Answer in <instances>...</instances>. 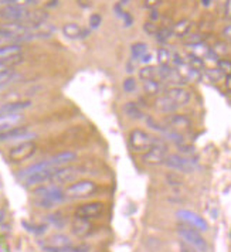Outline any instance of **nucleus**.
Wrapping results in <instances>:
<instances>
[{
  "label": "nucleus",
  "instance_id": "f257e3e1",
  "mask_svg": "<svg viewBox=\"0 0 231 252\" xmlns=\"http://www.w3.org/2000/svg\"><path fill=\"white\" fill-rule=\"evenodd\" d=\"M54 172H56V167H51L50 163L44 160L23 169L22 172L17 174V177L26 186H34V184H41L46 183V182H50V179L54 174Z\"/></svg>",
  "mask_w": 231,
  "mask_h": 252
},
{
  "label": "nucleus",
  "instance_id": "f03ea898",
  "mask_svg": "<svg viewBox=\"0 0 231 252\" xmlns=\"http://www.w3.org/2000/svg\"><path fill=\"white\" fill-rule=\"evenodd\" d=\"M34 194L37 197L35 204L41 208H53L66 200L64 190H61L60 186H56V184L38 187L34 190Z\"/></svg>",
  "mask_w": 231,
  "mask_h": 252
},
{
  "label": "nucleus",
  "instance_id": "7ed1b4c3",
  "mask_svg": "<svg viewBox=\"0 0 231 252\" xmlns=\"http://www.w3.org/2000/svg\"><path fill=\"white\" fill-rule=\"evenodd\" d=\"M179 238L182 242H185L187 245L193 247L196 251L198 252H208V244L207 241L204 240V237L200 234V231L190 225H180L176 229Z\"/></svg>",
  "mask_w": 231,
  "mask_h": 252
},
{
  "label": "nucleus",
  "instance_id": "20e7f679",
  "mask_svg": "<svg viewBox=\"0 0 231 252\" xmlns=\"http://www.w3.org/2000/svg\"><path fill=\"white\" fill-rule=\"evenodd\" d=\"M97 191V184L91 180H80L71 183L64 190V197L69 200H80V198H87L93 195Z\"/></svg>",
  "mask_w": 231,
  "mask_h": 252
},
{
  "label": "nucleus",
  "instance_id": "39448f33",
  "mask_svg": "<svg viewBox=\"0 0 231 252\" xmlns=\"http://www.w3.org/2000/svg\"><path fill=\"white\" fill-rule=\"evenodd\" d=\"M158 142V138H153L148 132L142 129H133L129 133V145L131 149L136 153H145Z\"/></svg>",
  "mask_w": 231,
  "mask_h": 252
},
{
  "label": "nucleus",
  "instance_id": "423d86ee",
  "mask_svg": "<svg viewBox=\"0 0 231 252\" xmlns=\"http://www.w3.org/2000/svg\"><path fill=\"white\" fill-rule=\"evenodd\" d=\"M163 164H166L169 169L182 173H192L197 169V161L193 160L192 158L185 156V155H177L172 153L166 156V160Z\"/></svg>",
  "mask_w": 231,
  "mask_h": 252
},
{
  "label": "nucleus",
  "instance_id": "0eeeda50",
  "mask_svg": "<svg viewBox=\"0 0 231 252\" xmlns=\"http://www.w3.org/2000/svg\"><path fill=\"white\" fill-rule=\"evenodd\" d=\"M167 155L169 153L166 149V145L163 143L162 139H158V142L148 152L142 153V160L149 166H159V164L165 163Z\"/></svg>",
  "mask_w": 231,
  "mask_h": 252
},
{
  "label": "nucleus",
  "instance_id": "6e6552de",
  "mask_svg": "<svg viewBox=\"0 0 231 252\" xmlns=\"http://www.w3.org/2000/svg\"><path fill=\"white\" fill-rule=\"evenodd\" d=\"M35 150H37V145L33 140L14 145L9 152V160L12 163H22V161L30 159L35 153Z\"/></svg>",
  "mask_w": 231,
  "mask_h": 252
},
{
  "label": "nucleus",
  "instance_id": "1a4fd4ad",
  "mask_svg": "<svg viewBox=\"0 0 231 252\" xmlns=\"http://www.w3.org/2000/svg\"><path fill=\"white\" fill-rule=\"evenodd\" d=\"M29 9L24 7H16V6H3V9L0 10V17L4 22H12V23H22L27 26L29 17H30Z\"/></svg>",
  "mask_w": 231,
  "mask_h": 252
},
{
  "label": "nucleus",
  "instance_id": "9d476101",
  "mask_svg": "<svg viewBox=\"0 0 231 252\" xmlns=\"http://www.w3.org/2000/svg\"><path fill=\"white\" fill-rule=\"evenodd\" d=\"M71 245L72 241L66 234H53L51 237L41 242V248L46 252H63Z\"/></svg>",
  "mask_w": 231,
  "mask_h": 252
},
{
  "label": "nucleus",
  "instance_id": "9b49d317",
  "mask_svg": "<svg viewBox=\"0 0 231 252\" xmlns=\"http://www.w3.org/2000/svg\"><path fill=\"white\" fill-rule=\"evenodd\" d=\"M34 138L35 133H33L32 130H29L24 126H19L16 129H12V130H7V132L0 133V142H16L17 145L19 143H23V142L33 140Z\"/></svg>",
  "mask_w": 231,
  "mask_h": 252
},
{
  "label": "nucleus",
  "instance_id": "f8f14e48",
  "mask_svg": "<svg viewBox=\"0 0 231 252\" xmlns=\"http://www.w3.org/2000/svg\"><path fill=\"white\" fill-rule=\"evenodd\" d=\"M176 216L179 220H182L183 222H186V225H190L193 228L198 229L200 232L201 231H207L208 224L207 221L201 216H198L195 211H190V210H179L176 213Z\"/></svg>",
  "mask_w": 231,
  "mask_h": 252
},
{
  "label": "nucleus",
  "instance_id": "ddd939ff",
  "mask_svg": "<svg viewBox=\"0 0 231 252\" xmlns=\"http://www.w3.org/2000/svg\"><path fill=\"white\" fill-rule=\"evenodd\" d=\"M102 214H104V204L98 203V201L82 204V206L77 207V210H75V216L77 217L87 218V220L99 218Z\"/></svg>",
  "mask_w": 231,
  "mask_h": 252
},
{
  "label": "nucleus",
  "instance_id": "4468645a",
  "mask_svg": "<svg viewBox=\"0 0 231 252\" xmlns=\"http://www.w3.org/2000/svg\"><path fill=\"white\" fill-rule=\"evenodd\" d=\"M77 176H78V170L75 167H72V166H63V167L56 169V172L51 176L50 182H51V184H56V186L71 183V182L75 180Z\"/></svg>",
  "mask_w": 231,
  "mask_h": 252
},
{
  "label": "nucleus",
  "instance_id": "2eb2a0df",
  "mask_svg": "<svg viewBox=\"0 0 231 252\" xmlns=\"http://www.w3.org/2000/svg\"><path fill=\"white\" fill-rule=\"evenodd\" d=\"M23 48L20 44H12L0 48V64H12L16 61H20Z\"/></svg>",
  "mask_w": 231,
  "mask_h": 252
},
{
  "label": "nucleus",
  "instance_id": "dca6fc26",
  "mask_svg": "<svg viewBox=\"0 0 231 252\" xmlns=\"http://www.w3.org/2000/svg\"><path fill=\"white\" fill-rule=\"evenodd\" d=\"M166 126L169 129H172L174 132H185V130H189L190 126H192V122L190 119L186 116V115H179V114H170L167 118H166Z\"/></svg>",
  "mask_w": 231,
  "mask_h": 252
},
{
  "label": "nucleus",
  "instance_id": "f3484780",
  "mask_svg": "<svg viewBox=\"0 0 231 252\" xmlns=\"http://www.w3.org/2000/svg\"><path fill=\"white\" fill-rule=\"evenodd\" d=\"M165 95H167L172 101H173L179 108L185 106L190 102V92L186 90L185 87H169L166 88V91L163 92Z\"/></svg>",
  "mask_w": 231,
  "mask_h": 252
},
{
  "label": "nucleus",
  "instance_id": "a211bd4d",
  "mask_svg": "<svg viewBox=\"0 0 231 252\" xmlns=\"http://www.w3.org/2000/svg\"><path fill=\"white\" fill-rule=\"evenodd\" d=\"M24 122V115L20 114H0V133L7 132L22 126Z\"/></svg>",
  "mask_w": 231,
  "mask_h": 252
},
{
  "label": "nucleus",
  "instance_id": "6ab92c4d",
  "mask_svg": "<svg viewBox=\"0 0 231 252\" xmlns=\"http://www.w3.org/2000/svg\"><path fill=\"white\" fill-rule=\"evenodd\" d=\"M93 224L90 220L87 218H81V217H74L72 220V232L78 237V238H85L88 237L91 232H93Z\"/></svg>",
  "mask_w": 231,
  "mask_h": 252
},
{
  "label": "nucleus",
  "instance_id": "aec40b11",
  "mask_svg": "<svg viewBox=\"0 0 231 252\" xmlns=\"http://www.w3.org/2000/svg\"><path fill=\"white\" fill-rule=\"evenodd\" d=\"M153 106L158 112H162V114H173L179 109V106L167 96V95H158L155 98V102H153Z\"/></svg>",
  "mask_w": 231,
  "mask_h": 252
},
{
  "label": "nucleus",
  "instance_id": "412c9836",
  "mask_svg": "<svg viewBox=\"0 0 231 252\" xmlns=\"http://www.w3.org/2000/svg\"><path fill=\"white\" fill-rule=\"evenodd\" d=\"M174 68L177 69V72L182 75V78L186 82H196V81L201 80V72L197 71L193 67H190L186 61H182L180 64H177Z\"/></svg>",
  "mask_w": 231,
  "mask_h": 252
},
{
  "label": "nucleus",
  "instance_id": "4be33fe9",
  "mask_svg": "<svg viewBox=\"0 0 231 252\" xmlns=\"http://www.w3.org/2000/svg\"><path fill=\"white\" fill-rule=\"evenodd\" d=\"M63 34L66 35L67 38H71V40H80V38L88 37L90 30L82 29L81 26L75 23H67L64 24V27H63Z\"/></svg>",
  "mask_w": 231,
  "mask_h": 252
},
{
  "label": "nucleus",
  "instance_id": "5701e85b",
  "mask_svg": "<svg viewBox=\"0 0 231 252\" xmlns=\"http://www.w3.org/2000/svg\"><path fill=\"white\" fill-rule=\"evenodd\" d=\"M77 159V155L74 152H61L57 153L54 156H51L50 159H47V161L50 163L51 167H63V166H68L69 163Z\"/></svg>",
  "mask_w": 231,
  "mask_h": 252
},
{
  "label": "nucleus",
  "instance_id": "b1692460",
  "mask_svg": "<svg viewBox=\"0 0 231 252\" xmlns=\"http://www.w3.org/2000/svg\"><path fill=\"white\" fill-rule=\"evenodd\" d=\"M32 105L30 101H14L0 106V114H20Z\"/></svg>",
  "mask_w": 231,
  "mask_h": 252
},
{
  "label": "nucleus",
  "instance_id": "393cba45",
  "mask_svg": "<svg viewBox=\"0 0 231 252\" xmlns=\"http://www.w3.org/2000/svg\"><path fill=\"white\" fill-rule=\"evenodd\" d=\"M142 87H143V91L146 92L148 95H162V92L166 91L163 82L158 80H148L142 81Z\"/></svg>",
  "mask_w": 231,
  "mask_h": 252
},
{
  "label": "nucleus",
  "instance_id": "a878e982",
  "mask_svg": "<svg viewBox=\"0 0 231 252\" xmlns=\"http://www.w3.org/2000/svg\"><path fill=\"white\" fill-rule=\"evenodd\" d=\"M186 47H187L189 54H193V56H196V57L201 58L203 61L207 58V56L210 54V51H211V47H208L204 41L196 43V44H187Z\"/></svg>",
  "mask_w": 231,
  "mask_h": 252
},
{
  "label": "nucleus",
  "instance_id": "bb28decb",
  "mask_svg": "<svg viewBox=\"0 0 231 252\" xmlns=\"http://www.w3.org/2000/svg\"><path fill=\"white\" fill-rule=\"evenodd\" d=\"M190 29H192V22L187 20V19H183V20H179L177 23H174L172 26V34L174 37L183 38V37L189 34Z\"/></svg>",
  "mask_w": 231,
  "mask_h": 252
},
{
  "label": "nucleus",
  "instance_id": "cd10ccee",
  "mask_svg": "<svg viewBox=\"0 0 231 252\" xmlns=\"http://www.w3.org/2000/svg\"><path fill=\"white\" fill-rule=\"evenodd\" d=\"M19 77H20V75L12 68H7L4 69V71H1V72H0V91L4 90L6 87H9L10 84H13Z\"/></svg>",
  "mask_w": 231,
  "mask_h": 252
},
{
  "label": "nucleus",
  "instance_id": "c85d7f7f",
  "mask_svg": "<svg viewBox=\"0 0 231 252\" xmlns=\"http://www.w3.org/2000/svg\"><path fill=\"white\" fill-rule=\"evenodd\" d=\"M139 78L142 81L158 80V67L152 65H145L143 68L139 69ZM159 81V80H158Z\"/></svg>",
  "mask_w": 231,
  "mask_h": 252
},
{
  "label": "nucleus",
  "instance_id": "c756f323",
  "mask_svg": "<svg viewBox=\"0 0 231 252\" xmlns=\"http://www.w3.org/2000/svg\"><path fill=\"white\" fill-rule=\"evenodd\" d=\"M124 111H125V114H127L129 118H132V119H142V118H143V112H142V109L139 108L138 103L128 102L127 105H125V108H124Z\"/></svg>",
  "mask_w": 231,
  "mask_h": 252
},
{
  "label": "nucleus",
  "instance_id": "7c9ffc66",
  "mask_svg": "<svg viewBox=\"0 0 231 252\" xmlns=\"http://www.w3.org/2000/svg\"><path fill=\"white\" fill-rule=\"evenodd\" d=\"M185 61L190 65V67H193L197 71H203V69H206V64H204V61L201 60V58L196 57V56H193V54H189L187 53V56H186Z\"/></svg>",
  "mask_w": 231,
  "mask_h": 252
},
{
  "label": "nucleus",
  "instance_id": "2f4dec72",
  "mask_svg": "<svg viewBox=\"0 0 231 252\" xmlns=\"http://www.w3.org/2000/svg\"><path fill=\"white\" fill-rule=\"evenodd\" d=\"M146 53H149V51H148V46L145 43H135V44L131 46L132 58L136 60V61H139V58L142 57L143 54H146Z\"/></svg>",
  "mask_w": 231,
  "mask_h": 252
},
{
  "label": "nucleus",
  "instance_id": "473e14b6",
  "mask_svg": "<svg viewBox=\"0 0 231 252\" xmlns=\"http://www.w3.org/2000/svg\"><path fill=\"white\" fill-rule=\"evenodd\" d=\"M158 61H159V65H170L172 63V53L167 50V48H159L158 50Z\"/></svg>",
  "mask_w": 231,
  "mask_h": 252
},
{
  "label": "nucleus",
  "instance_id": "72a5a7b5",
  "mask_svg": "<svg viewBox=\"0 0 231 252\" xmlns=\"http://www.w3.org/2000/svg\"><path fill=\"white\" fill-rule=\"evenodd\" d=\"M217 69H219L220 72H221L224 77L230 75L231 74V60H229V58H220L219 63H217Z\"/></svg>",
  "mask_w": 231,
  "mask_h": 252
},
{
  "label": "nucleus",
  "instance_id": "f704fd0d",
  "mask_svg": "<svg viewBox=\"0 0 231 252\" xmlns=\"http://www.w3.org/2000/svg\"><path fill=\"white\" fill-rule=\"evenodd\" d=\"M37 0H7L4 6H16V7H24L29 9L30 6H34Z\"/></svg>",
  "mask_w": 231,
  "mask_h": 252
},
{
  "label": "nucleus",
  "instance_id": "c9c22d12",
  "mask_svg": "<svg viewBox=\"0 0 231 252\" xmlns=\"http://www.w3.org/2000/svg\"><path fill=\"white\" fill-rule=\"evenodd\" d=\"M115 12H116V16H118V17H121V19L124 20V24H125L127 27L132 26V23H133V19H132V16H131L129 13L124 12V10H122V6L116 4Z\"/></svg>",
  "mask_w": 231,
  "mask_h": 252
},
{
  "label": "nucleus",
  "instance_id": "e433bc0d",
  "mask_svg": "<svg viewBox=\"0 0 231 252\" xmlns=\"http://www.w3.org/2000/svg\"><path fill=\"white\" fill-rule=\"evenodd\" d=\"M172 27H161L159 29V32L156 33V38H158V41H161V43H166L170 37H172Z\"/></svg>",
  "mask_w": 231,
  "mask_h": 252
},
{
  "label": "nucleus",
  "instance_id": "4c0bfd02",
  "mask_svg": "<svg viewBox=\"0 0 231 252\" xmlns=\"http://www.w3.org/2000/svg\"><path fill=\"white\" fill-rule=\"evenodd\" d=\"M22 41L17 40V38H13V37H9V35L0 34V48L6 46H12V44H20Z\"/></svg>",
  "mask_w": 231,
  "mask_h": 252
},
{
  "label": "nucleus",
  "instance_id": "58836bf2",
  "mask_svg": "<svg viewBox=\"0 0 231 252\" xmlns=\"http://www.w3.org/2000/svg\"><path fill=\"white\" fill-rule=\"evenodd\" d=\"M143 30H145V33H148L149 35H156V33L159 32V27H158V24L153 23V22H146L143 24Z\"/></svg>",
  "mask_w": 231,
  "mask_h": 252
},
{
  "label": "nucleus",
  "instance_id": "ea45409f",
  "mask_svg": "<svg viewBox=\"0 0 231 252\" xmlns=\"http://www.w3.org/2000/svg\"><path fill=\"white\" fill-rule=\"evenodd\" d=\"M187 38H186V46L187 44H196V43H201V41H204V35L198 34V33H196V34H187L186 35Z\"/></svg>",
  "mask_w": 231,
  "mask_h": 252
},
{
  "label": "nucleus",
  "instance_id": "a19ab883",
  "mask_svg": "<svg viewBox=\"0 0 231 252\" xmlns=\"http://www.w3.org/2000/svg\"><path fill=\"white\" fill-rule=\"evenodd\" d=\"M136 90V81L133 78H127L124 81V91L125 92H133Z\"/></svg>",
  "mask_w": 231,
  "mask_h": 252
},
{
  "label": "nucleus",
  "instance_id": "79ce46f5",
  "mask_svg": "<svg viewBox=\"0 0 231 252\" xmlns=\"http://www.w3.org/2000/svg\"><path fill=\"white\" fill-rule=\"evenodd\" d=\"M101 16L99 14H97V13H94L91 14V17H90V29H98L99 26H101Z\"/></svg>",
  "mask_w": 231,
  "mask_h": 252
},
{
  "label": "nucleus",
  "instance_id": "37998d69",
  "mask_svg": "<svg viewBox=\"0 0 231 252\" xmlns=\"http://www.w3.org/2000/svg\"><path fill=\"white\" fill-rule=\"evenodd\" d=\"M211 50H213L219 57L221 54H226V53H227V47H226V44H223V43H216L214 47H211Z\"/></svg>",
  "mask_w": 231,
  "mask_h": 252
},
{
  "label": "nucleus",
  "instance_id": "c03bdc74",
  "mask_svg": "<svg viewBox=\"0 0 231 252\" xmlns=\"http://www.w3.org/2000/svg\"><path fill=\"white\" fill-rule=\"evenodd\" d=\"M221 35H223V38L226 40V41H229L231 43V23L227 24L224 29H223V32H221Z\"/></svg>",
  "mask_w": 231,
  "mask_h": 252
},
{
  "label": "nucleus",
  "instance_id": "a18cd8bd",
  "mask_svg": "<svg viewBox=\"0 0 231 252\" xmlns=\"http://www.w3.org/2000/svg\"><path fill=\"white\" fill-rule=\"evenodd\" d=\"M161 3H162V0H145V7L153 10V9H156Z\"/></svg>",
  "mask_w": 231,
  "mask_h": 252
},
{
  "label": "nucleus",
  "instance_id": "49530a36",
  "mask_svg": "<svg viewBox=\"0 0 231 252\" xmlns=\"http://www.w3.org/2000/svg\"><path fill=\"white\" fill-rule=\"evenodd\" d=\"M180 252H198V251H196L193 247L187 245V244H185V242H180Z\"/></svg>",
  "mask_w": 231,
  "mask_h": 252
},
{
  "label": "nucleus",
  "instance_id": "de8ad7c7",
  "mask_svg": "<svg viewBox=\"0 0 231 252\" xmlns=\"http://www.w3.org/2000/svg\"><path fill=\"white\" fill-rule=\"evenodd\" d=\"M0 252H12L10 251V247L6 241L3 238H0Z\"/></svg>",
  "mask_w": 231,
  "mask_h": 252
},
{
  "label": "nucleus",
  "instance_id": "09e8293b",
  "mask_svg": "<svg viewBox=\"0 0 231 252\" xmlns=\"http://www.w3.org/2000/svg\"><path fill=\"white\" fill-rule=\"evenodd\" d=\"M224 13H226V17L231 20V0H227V1H226V9H224Z\"/></svg>",
  "mask_w": 231,
  "mask_h": 252
},
{
  "label": "nucleus",
  "instance_id": "8fccbe9b",
  "mask_svg": "<svg viewBox=\"0 0 231 252\" xmlns=\"http://www.w3.org/2000/svg\"><path fill=\"white\" fill-rule=\"evenodd\" d=\"M150 60H152V54L150 53H146V54H143L142 57L139 58V61L142 64H148V63H150Z\"/></svg>",
  "mask_w": 231,
  "mask_h": 252
},
{
  "label": "nucleus",
  "instance_id": "3c124183",
  "mask_svg": "<svg viewBox=\"0 0 231 252\" xmlns=\"http://www.w3.org/2000/svg\"><path fill=\"white\" fill-rule=\"evenodd\" d=\"M9 232V225H4V224H0V238H3L4 234Z\"/></svg>",
  "mask_w": 231,
  "mask_h": 252
},
{
  "label": "nucleus",
  "instance_id": "603ef678",
  "mask_svg": "<svg viewBox=\"0 0 231 252\" xmlns=\"http://www.w3.org/2000/svg\"><path fill=\"white\" fill-rule=\"evenodd\" d=\"M224 84H226V88H227V91L231 92V74H230V75H227V77H226V81H224Z\"/></svg>",
  "mask_w": 231,
  "mask_h": 252
},
{
  "label": "nucleus",
  "instance_id": "864d4df0",
  "mask_svg": "<svg viewBox=\"0 0 231 252\" xmlns=\"http://www.w3.org/2000/svg\"><path fill=\"white\" fill-rule=\"evenodd\" d=\"M159 19V14L156 12V9H153L152 12H150V22H155V20H158Z\"/></svg>",
  "mask_w": 231,
  "mask_h": 252
},
{
  "label": "nucleus",
  "instance_id": "5fc2aeb1",
  "mask_svg": "<svg viewBox=\"0 0 231 252\" xmlns=\"http://www.w3.org/2000/svg\"><path fill=\"white\" fill-rule=\"evenodd\" d=\"M4 218H6V211L0 208V224H3V221H4Z\"/></svg>",
  "mask_w": 231,
  "mask_h": 252
},
{
  "label": "nucleus",
  "instance_id": "6e6d98bb",
  "mask_svg": "<svg viewBox=\"0 0 231 252\" xmlns=\"http://www.w3.org/2000/svg\"><path fill=\"white\" fill-rule=\"evenodd\" d=\"M7 68H10V67H9V64H0V72Z\"/></svg>",
  "mask_w": 231,
  "mask_h": 252
},
{
  "label": "nucleus",
  "instance_id": "4d7b16f0",
  "mask_svg": "<svg viewBox=\"0 0 231 252\" xmlns=\"http://www.w3.org/2000/svg\"><path fill=\"white\" fill-rule=\"evenodd\" d=\"M129 1H131V0H119V6H125Z\"/></svg>",
  "mask_w": 231,
  "mask_h": 252
},
{
  "label": "nucleus",
  "instance_id": "13d9d810",
  "mask_svg": "<svg viewBox=\"0 0 231 252\" xmlns=\"http://www.w3.org/2000/svg\"><path fill=\"white\" fill-rule=\"evenodd\" d=\"M201 3H203V6H208L211 3V0H201Z\"/></svg>",
  "mask_w": 231,
  "mask_h": 252
},
{
  "label": "nucleus",
  "instance_id": "bf43d9fd",
  "mask_svg": "<svg viewBox=\"0 0 231 252\" xmlns=\"http://www.w3.org/2000/svg\"><path fill=\"white\" fill-rule=\"evenodd\" d=\"M6 1H7V0H0V4H6Z\"/></svg>",
  "mask_w": 231,
  "mask_h": 252
}]
</instances>
